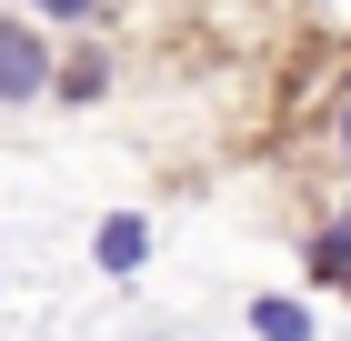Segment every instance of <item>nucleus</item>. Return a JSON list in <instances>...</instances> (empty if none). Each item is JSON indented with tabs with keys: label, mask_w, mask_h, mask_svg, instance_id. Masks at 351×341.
I'll return each instance as SVG.
<instances>
[{
	"label": "nucleus",
	"mask_w": 351,
	"mask_h": 341,
	"mask_svg": "<svg viewBox=\"0 0 351 341\" xmlns=\"http://www.w3.org/2000/svg\"><path fill=\"white\" fill-rule=\"evenodd\" d=\"M40 91H60L51 40H40L30 21H0V101H40Z\"/></svg>",
	"instance_id": "nucleus-1"
},
{
	"label": "nucleus",
	"mask_w": 351,
	"mask_h": 341,
	"mask_svg": "<svg viewBox=\"0 0 351 341\" xmlns=\"http://www.w3.org/2000/svg\"><path fill=\"white\" fill-rule=\"evenodd\" d=\"M141 261H151V221H141V211H110V221H101V271L131 281Z\"/></svg>",
	"instance_id": "nucleus-2"
},
{
	"label": "nucleus",
	"mask_w": 351,
	"mask_h": 341,
	"mask_svg": "<svg viewBox=\"0 0 351 341\" xmlns=\"http://www.w3.org/2000/svg\"><path fill=\"white\" fill-rule=\"evenodd\" d=\"M251 331L261 341H311V311H301L291 291H261V301H251Z\"/></svg>",
	"instance_id": "nucleus-3"
},
{
	"label": "nucleus",
	"mask_w": 351,
	"mask_h": 341,
	"mask_svg": "<svg viewBox=\"0 0 351 341\" xmlns=\"http://www.w3.org/2000/svg\"><path fill=\"white\" fill-rule=\"evenodd\" d=\"M101 91H110V60H101V51H71V60H60V91H51V101H81V110H90Z\"/></svg>",
	"instance_id": "nucleus-4"
},
{
	"label": "nucleus",
	"mask_w": 351,
	"mask_h": 341,
	"mask_svg": "<svg viewBox=\"0 0 351 341\" xmlns=\"http://www.w3.org/2000/svg\"><path fill=\"white\" fill-rule=\"evenodd\" d=\"M311 281H341L351 291V221H331V231L311 241Z\"/></svg>",
	"instance_id": "nucleus-5"
},
{
	"label": "nucleus",
	"mask_w": 351,
	"mask_h": 341,
	"mask_svg": "<svg viewBox=\"0 0 351 341\" xmlns=\"http://www.w3.org/2000/svg\"><path fill=\"white\" fill-rule=\"evenodd\" d=\"M30 10H40V21H60V30H81L90 10H101V0H30Z\"/></svg>",
	"instance_id": "nucleus-6"
},
{
	"label": "nucleus",
	"mask_w": 351,
	"mask_h": 341,
	"mask_svg": "<svg viewBox=\"0 0 351 341\" xmlns=\"http://www.w3.org/2000/svg\"><path fill=\"white\" fill-rule=\"evenodd\" d=\"M341 161H351V121H341Z\"/></svg>",
	"instance_id": "nucleus-7"
}]
</instances>
